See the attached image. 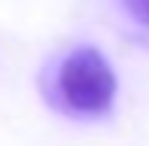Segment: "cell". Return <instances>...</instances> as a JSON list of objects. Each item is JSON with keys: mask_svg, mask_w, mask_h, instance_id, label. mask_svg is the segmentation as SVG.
Here are the masks:
<instances>
[{"mask_svg": "<svg viewBox=\"0 0 149 146\" xmlns=\"http://www.w3.org/2000/svg\"><path fill=\"white\" fill-rule=\"evenodd\" d=\"M58 88L73 110L104 113L116 95V76L97 49H76L61 64Z\"/></svg>", "mask_w": 149, "mask_h": 146, "instance_id": "cell-1", "label": "cell"}, {"mask_svg": "<svg viewBox=\"0 0 149 146\" xmlns=\"http://www.w3.org/2000/svg\"><path fill=\"white\" fill-rule=\"evenodd\" d=\"M122 6H125L137 22L149 24V0H122Z\"/></svg>", "mask_w": 149, "mask_h": 146, "instance_id": "cell-2", "label": "cell"}]
</instances>
